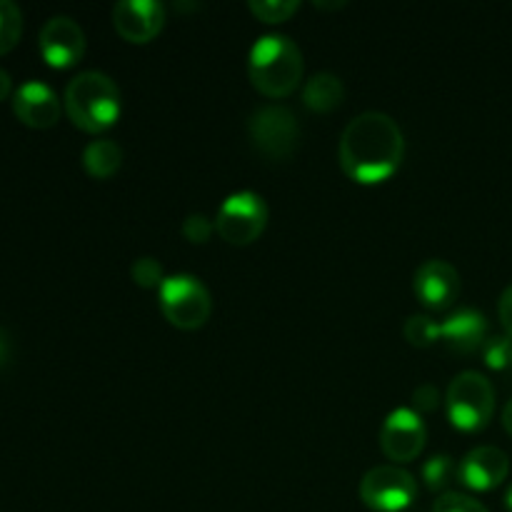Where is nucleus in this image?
<instances>
[{"label": "nucleus", "mask_w": 512, "mask_h": 512, "mask_svg": "<svg viewBox=\"0 0 512 512\" xmlns=\"http://www.w3.org/2000/svg\"><path fill=\"white\" fill-rule=\"evenodd\" d=\"M115 30L130 43H148L165 23V5L160 0H118L113 5Z\"/></svg>", "instance_id": "12"}, {"label": "nucleus", "mask_w": 512, "mask_h": 512, "mask_svg": "<svg viewBox=\"0 0 512 512\" xmlns=\"http://www.w3.org/2000/svg\"><path fill=\"white\" fill-rule=\"evenodd\" d=\"M13 113L30 128H53L60 120L63 105L48 83L30 78L15 88Z\"/></svg>", "instance_id": "11"}, {"label": "nucleus", "mask_w": 512, "mask_h": 512, "mask_svg": "<svg viewBox=\"0 0 512 512\" xmlns=\"http://www.w3.org/2000/svg\"><path fill=\"white\" fill-rule=\"evenodd\" d=\"M248 133L260 153L273 160H285L298 148L300 125L288 105L268 103L253 110L248 120Z\"/></svg>", "instance_id": "6"}, {"label": "nucleus", "mask_w": 512, "mask_h": 512, "mask_svg": "<svg viewBox=\"0 0 512 512\" xmlns=\"http://www.w3.org/2000/svg\"><path fill=\"white\" fill-rule=\"evenodd\" d=\"M345 98V83L330 70L313 73L303 85V103L315 113H330Z\"/></svg>", "instance_id": "16"}, {"label": "nucleus", "mask_w": 512, "mask_h": 512, "mask_svg": "<svg viewBox=\"0 0 512 512\" xmlns=\"http://www.w3.org/2000/svg\"><path fill=\"white\" fill-rule=\"evenodd\" d=\"M250 83L268 98H285L303 80V53L283 33L260 35L248 55Z\"/></svg>", "instance_id": "2"}, {"label": "nucleus", "mask_w": 512, "mask_h": 512, "mask_svg": "<svg viewBox=\"0 0 512 512\" xmlns=\"http://www.w3.org/2000/svg\"><path fill=\"white\" fill-rule=\"evenodd\" d=\"M10 90H13V78H10L8 70L0 68V100L8 98Z\"/></svg>", "instance_id": "28"}, {"label": "nucleus", "mask_w": 512, "mask_h": 512, "mask_svg": "<svg viewBox=\"0 0 512 512\" xmlns=\"http://www.w3.org/2000/svg\"><path fill=\"white\" fill-rule=\"evenodd\" d=\"M23 33V13L13 0H0V55L15 48Z\"/></svg>", "instance_id": "18"}, {"label": "nucleus", "mask_w": 512, "mask_h": 512, "mask_svg": "<svg viewBox=\"0 0 512 512\" xmlns=\"http://www.w3.org/2000/svg\"><path fill=\"white\" fill-rule=\"evenodd\" d=\"M160 310L180 330H195L205 325L213 313V300L205 283L195 275H168L158 288Z\"/></svg>", "instance_id": "5"}, {"label": "nucleus", "mask_w": 512, "mask_h": 512, "mask_svg": "<svg viewBox=\"0 0 512 512\" xmlns=\"http://www.w3.org/2000/svg\"><path fill=\"white\" fill-rule=\"evenodd\" d=\"M413 290L428 308H448L460 293V275L448 260L430 258L415 270Z\"/></svg>", "instance_id": "14"}, {"label": "nucleus", "mask_w": 512, "mask_h": 512, "mask_svg": "<svg viewBox=\"0 0 512 512\" xmlns=\"http://www.w3.org/2000/svg\"><path fill=\"white\" fill-rule=\"evenodd\" d=\"M10 358V343H8V335L0 330V365Z\"/></svg>", "instance_id": "29"}, {"label": "nucleus", "mask_w": 512, "mask_h": 512, "mask_svg": "<svg viewBox=\"0 0 512 512\" xmlns=\"http://www.w3.org/2000/svg\"><path fill=\"white\" fill-rule=\"evenodd\" d=\"M250 10L265 23H280L288 20L300 8L298 0H250Z\"/></svg>", "instance_id": "22"}, {"label": "nucleus", "mask_w": 512, "mask_h": 512, "mask_svg": "<svg viewBox=\"0 0 512 512\" xmlns=\"http://www.w3.org/2000/svg\"><path fill=\"white\" fill-rule=\"evenodd\" d=\"M445 405H448L450 423L455 428L475 433V430H483L493 418L495 388L478 370H463L450 383Z\"/></svg>", "instance_id": "4"}, {"label": "nucleus", "mask_w": 512, "mask_h": 512, "mask_svg": "<svg viewBox=\"0 0 512 512\" xmlns=\"http://www.w3.org/2000/svg\"><path fill=\"white\" fill-rule=\"evenodd\" d=\"M458 465L450 455H433L423 465V480L428 488L445 490L455 478H458Z\"/></svg>", "instance_id": "19"}, {"label": "nucleus", "mask_w": 512, "mask_h": 512, "mask_svg": "<svg viewBox=\"0 0 512 512\" xmlns=\"http://www.w3.org/2000/svg\"><path fill=\"white\" fill-rule=\"evenodd\" d=\"M413 403L418 408V413H430L440 405V390L438 385L433 383H420L418 388L413 390Z\"/></svg>", "instance_id": "26"}, {"label": "nucleus", "mask_w": 512, "mask_h": 512, "mask_svg": "<svg viewBox=\"0 0 512 512\" xmlns=\"http://www.w3.org/2000/svg\"><path fill=\"white\" fill-rule=\"evenodd\" d=\"M65 110L78 128L100 133L120 115V88L103 70H80L65 88Z\"/></svg>", "instance_id": "3"}, {"label": "nucleus", "mask_w": 512, "mask_h": 512, "mask_svg": "<svg viewBox=\"0 0 512 512\" xmlns=\"http://www.w3.org/2000/svg\"><path fill=\"white\" fill-rule=\"evenodd\" d=\"M360 498L370 510L403 512L418 498V480L400 465H375L360 480Z\"/></svg>", "instance_id": "8"}, {"label": "nucleus", "mask_w": 512, "mask_h": 512, "mask_svg": "<svg viewBox=\"0 0 512 512\" xmlns=\"http://www.w3.org/2000/svg\"><path fill=\"white\" fill-rule=\"evenodd\" d=\"M403 333L408 343L418 345V348H428L440 338V323L425 313H413L403 325Z\"/></svg>", "instance_id": "20"}, {"label": "nucleus", "mask_w": 512, "mask_h": 512, "mask_svg": "<svg viewBox=\"0 0 512 512\" xmlns=\"http://www.w3.org/2000/svg\"><path fill=\"white\" fill-rule=\"evenodd\" d=\"M265 225H268V205L263 195L253 190H238L228 195L215 215V230L230 245L253 243L255 238H260Z\"/></svg>", "instance_id": "7"}, {"label": "nucleus", "mask_w": 512, "mask_h": 512, "mask_svg": "<svg viewBox=\"0 0 512 512\" xmlns=\"http://www.w3.org/2000/svg\"><path fill=\"white\" fill-rule=\"evenodd\" d=\"M505 508L512 512V485L508 488V493H505Z\"/></svg>", "instance_id": "32"}, {"label": "nucleus", "mask_w": 512, "mask_h": 512, "mask_svg": "<svg viewBox=\"0 0 512 512\" xmlns=\"http://www.w3.org/2000/svg\"><path fill=\"white\" fill-rule=\"evenodd\" d=\"M510 458L495 445H478L458 465V480L470 490H493L508 478Z\"/></svg>", "instance_id": "13"}, {"label": "nucleus", "mask_w": 512, "mask_h": 512, "mask_svg": "<svg viewBox=\"0 0 512 512\" xmlns=\"http://www.w3.org/2000/svg\"><path fill=\"white\" fill-rule=\"evenodd\" d=\"M498 315H500V323H503V328L508 330V335L512 338V283L503 290V295H500Z\"/></svg>", "instance_id": "27"}, {"label": "nucleus", "mask_w": 512, "mask_h": 512, "mask_svg": "<svg viewBox=\"0 0 512 512\" xmlns=\"http://www.w3.org/2000/svg\"><path fill=\"white\" fill-rule=\"evenodd\" d=\"M405 155L403 128L383 110H365L340 135V168L358 183H380L398 170Z\"/></svg>", "instance_id": "1"}, {"label": "nucleus", "mask_w": 512, "mask_h": 512, "mask_svg": "<svg viewBox=\"0 0 512 512\" xmlns=\"http://www.w3.org/2000/svg\"><path fill=\"white\" fill-rule=\"evenodd\" d=\"M425 438L428 430L418 410L413 408H395L380 428V448L390 460H395V465L418 458L425 448Z\"/></svg>", "instance_id": "9"}, {"label": "nucleus", "mask_w": 512, "mask_h": 512, "mask_svg": "<svg viewBox=\"0 0 512 512\" xmlns=\"http://www.w3.org/2000/svg\"><path fill=\"white\" fill-rule=\"evenodd\" d=\"M440 338L458 353H475L488 340V320L480 310L460 308L440 323Z\"/></svg>", "instance_id": "15"}, {"label": "nucleus", "mask_w": 512, "mask_h": 512, "mask_svg": "<svg viewBox=\"0 0 512 512\" xmlns=\"http://www.w3.org/2000/svg\"><path fill=\"white\" fill-rule=\"evenodd\" d=\"M38 45L43 58L53 68H68L75 65L85 53V30L70 15H50L43 23L38 35Z\"/></svg>", "instance_id": "10"}, {"label": "nucleus", "mask_w": 512, "mask_h": 512, "mask_svg": "<svg viewBox=\"0 0 512 512\" xmlns=\"http://www.w3.org/2000/svg\"><path fill=\"white\" fill-rule=\"evenodd\" d=\"M215 223L203 213H190L185 215L183 220V235L190 240V243H205L213 233Z\"/></svg>", "instance_id": "25"}, {"label": "nucleus", "mask_w": 512, "mask_h": 512, "mask_svg": "<svg viewBox=\"0 0 512 512\" xmlns=\"http://www.w3.org/2000/svg\"><path fill=\"white\" fill-rule=\"evenodd\" d=\"M503 425H505V430L512 435V398L505 403V408H503Z\"/></svg>", "instance_id": "30"}, {"label": "nucleus", "mask_w": 512, "mask_h": 512, "mask_svg": "<svg viewBox=\"0 0 512 512\" xmlns=\"http://www.w3.org/2000/svg\"><path fill=\"white\" fill-rule=\"evenodd\" d=\"M433 512H490L480 500L470 498L465 493H455V490H448V493L440 495L435 500Z\"/></svg>", "instance_id": "24"}, {"label": "nucleus", "mask_w": 512, "mask_h": 512, "mask_svg": "<svg viewBox=\"0 0 512 512\" xmlns=\"http://www.w3.org/2000/svg\"><path fill=\"white\" fill-rule=\"evenodd\" d=\"M313 5H315V8H328V10H333V8H343L345 0H338V3H335V0H313Z\"/></svg>", "instance_id": "31"}, {"label": "nucleus", "mask_w": 512, "mask_h": 512, "mask_svg": "<svg viewBox=\"0 0 512 512\" xmlns=\"http://www.w3.org/2000/svg\"><path fill=\"white\" fill-rule=\"evenodd\" d=\"M130 275H133V280L140 285V288H160L163 280L168 278V275H163V265H160V260L150 258V255L135 258L133 265H130Z\"/></svg>", "instance_id": "23"}, {"label": "nucleus", "mask_w": 512, "mask_h": 512, "mask_svg": "<svg viewBox=\"0 0 512 512\" xmlns=\"http://www.w3.org/2000/svg\"><path fill=\"white\" fill-rule=\"evenodd\" d=\"M83 165L93 178H110L123 165V148L113 138H98L85 145Z\"/></svg>", "instance_id": "17"}, {"label": "nucleus", "mask_w": 512, "mask_h": 512, "mask_svg": "<svg viewBox=\"0 0 512 512\" xmlns=\"http://www.w3.org/2000/svg\"><path fill=\"white\" fill-rule=\"evenodd\" d=\"M483 358H485V365L493 370L512 368V338L510 335H495V338L485 340Z\"/></svg>", "instance_id": "21"}]
</instances>
